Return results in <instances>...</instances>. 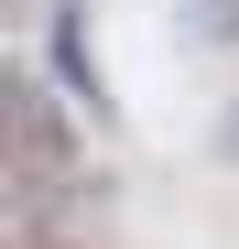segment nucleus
Listing matches in <instances>:
<instances>
[{"label":"nucleus","instance_id":"f257e3e1","mask_svg":"<svg viewBox=\"0 0 239 249\" xmlns=\"http://www.w3.org/2000/svg\"><path fill=\"white\" fill-rule=\"evenodd\" d=\"M196 33H218V44H228V33H239V0H207V11H196Z\"/></svg>","mask_w":239,"mask_h":249},{"label":"nucleus","instance_id":"f03ea898","mask_svg":"<svg viewBox=\"0 0 239 249\" xmlns=\"http://www.w3.org/2000/svg\"><path fill=\"white\" fill-rule=\"evenodd\" d=\"M228 152H239V108H228Z\"/></svg>","mask_w":239,"mask_h":249}]
</instances>
